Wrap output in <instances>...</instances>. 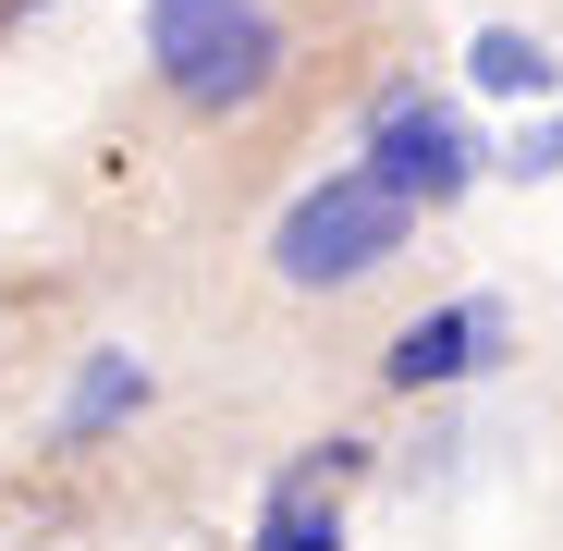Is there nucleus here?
<instances>
[{
  "instance_id": "20e7f679",
  "label": "nucleus",
  "mask_w": 563,
  "mask_h": 551,
  "mask_svg": "<svg viewBox=\"0 0 563 551\" xmlns=\"http://www.w3.org/2000/svg\"><path fill=\"white\" fill-rule=\"evenodd\" d=\"M355 466H367V441H307L295 466L269 478V503H257V551H343V491H355Z\"/></svg>"
},
{
  "instance_id": "423d86ee",
  "label": "nucleus",
  "mask_w": 563,
  "mask_h": 551,
  "mask_svg": "<svg viewBox=\"0 0 563 551\" xmlns=\"http://www.w3.org/2000/svg\"><path fill=\"white\" fill-rule=\"evenodd\" d=\"M465 74H478L490 99H539V86H551V49H539V37H515V25H490L478 49H465Z\"/></svg>"
},
{
  "instance_id": "0eeeda50",
  "label": "nucleus",
  "mask_w": 563,
  "mask_h": 551,
  "mask_svg": "<svg viewBox=\"0 0 563 551\" xmlns=\"http://www.w3.org/2000/svg\"><path fill=\"white\" fill-rule=\"evenodd\" d=\"M123 405H147V367H135V355H86V381H74V417H62V429L86 441V429H111Z\"/></svg>"
},
{
  "instance_id": "f03ea898",
  "label": "nucleus",
  "mask_w": 563,
  "mask_h": 551,
  "mask_svg": "<svg viewBox=\"0 0 563 551\" xmlns=\"http://www.w3.org/2000/svg\"><path fill=\"white\" fill-rule=\"evenodd\" d=\"M147 62L184 111H233L282 74V25L257 0H147Z\"/></svg>"
},
{
  "instance_id": "39448f33",
  "label": "nucleus",
  "mask_w": 563,
  "mask_h": 551,
  "mask_svg": "<svg viewBox=\"0 0 563 551\" xmlns=\"http://www.w3.org/2000/svg\"><path fill=\"white\" fill-rule=\"evenodd\" d=\"M490 355H503V307H429V319L393 331L380 381L393 393H429V381H465V367H490Z\"/></svg>"
},
{
  "instance_id": "7ed1b4c3",
  "label": "nucleus",
  "mask_w": 563,
  "mask_h": 551,
  "mask_svg": "<svg viewBox=\"0 0 563 551\" xmlns=\"http://www.w3.org/2000/svg\"><path fill=\"white\" fill-rule=\"evenodd\" d=\"M380 197H405V209H453L465 184H478V135H465L441 99H380V123H367V159H355Z\"/></svg>"
},
{
  "instance_id": "f257e3e1",
  "label": "nucleus",
  "mask_w": 563,
  "mask_h": 551,
  "mask_svg": "<svg viewBox=\"0 0 563 551\" xmlns=\"http://www.w3.org/2000/svg\"><path fill=\"white\" fill-rule=\"evenodd\" d=\"M405 233H417V209H405V197H380L367 172H331V184H307V197L282 209L269 269H282L295 295H343V283H367V269H393V257H405Z\"/></svg>"
}]
</instances>
